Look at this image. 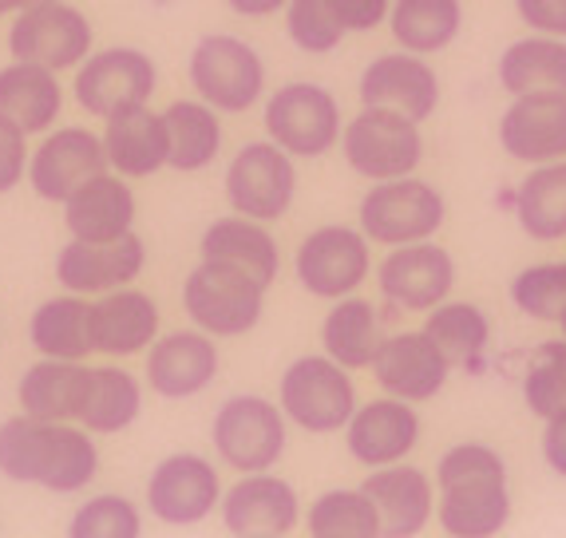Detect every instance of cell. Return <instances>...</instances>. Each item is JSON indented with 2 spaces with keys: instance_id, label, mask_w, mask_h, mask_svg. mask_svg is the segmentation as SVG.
I'll return each mask as SVG.
<instances>
[{
  "instance_id": "6da1fadb",
  "label": "cell",
  "mask_w": 566,
  "mask_h": 538,
  "mask_svg": "<svg viewBox=\"0 0 566 538\" xmlns=\"http://www.w3.org/2000/svg\"><path fill=\"white\" fill-rule=\"evenodd\" d=\"M99 472V452L84 428L67 420H36L20 412L0 424V475L12 483H36L44 492H84Z\"/></svg>"
},
{
  "instance_id": "7a4b0ae2",
  "label": "cell",
  "mask_w": 566,
  "mask_h": 538,
  "mask_svg": "<svg viewBox=\"0 0 566 538\" xmlns=\"http://www.w3.org/2000/svg\"><path fill=\"white\" fill-rule=\"evenodd\" d=\"M436 519L452 538H491L511 523L507 463L488 444H455L436 463Z\"/></svg>"
},
{
  "instance_id": "3957f363",
  "label": "cell",
  "mask_w": 566,
  "mask_h": 538,
  "mask_svg": "<svg viewBox=\"0 0 566 538\" xmlns=\"http://www.w3.org/2000/svg\"><path fill=\"white\" fill-rule=\"evenodd\" d=\"M340 151L360 179H405V175H416L424 159V135L408 115L388 112V107H365L340 131Z\"/></svg>"
},
{
  "instance_id": "277c9868",
  "label": "cell",
  "mask_w": 566,
  "mask_h": 538,
  "mask_svg": "<svg viewBox=\"0 0 566 538\" xmlns=\"http://www.w3.org/2000/svg\"><path fill=\"white\" fill-rule=\"evenodd\" d=\"M277 404L285 420H293L305 432L333 435L357 412V388L349 380V369L333 357H302L282 372Z\"/></svg>"
},
{
  "instance_id": "5b68a950",
  "label": "cell",
  "mask_w": 566,
  "mask_h": 538,
  "mask_svg": "<svg viewBox=\"0 0 566 538\" xmlns=\"http://www.w3.org/2000/svg\"><path fill=\"white\" fill-rule=\"evenodd\" d=\"M444 218V194L432 182L412 179V175L373 182V190L360 199V230L368 242H380V246H408V242L436 238Z\"/></svg>"
},
{
  "instance_id": "8992f818",
  "label": "cell",
  "mask_w": 566,
  "mask_h": 538,
  "mask_svg": "<svg viewBox=\"0 0 566 538\" xmlns=\"http://www.w3.org/2000/svg\"><path fill=\"white\" fill-rule=\"evenodd\" d=\"M262 305L265 285L222 262H202L199 270H190L187 285H182L187 317L214 337H245L262 321Z\"/></svg>"
},
{
  "instance_id": "52a82bcc",
  "label": "cell",
  "mask_w": 566,
  "mask_h": 538,
  "mask_svg": "<svg viewBox=\"0 0 566 538\" xmlns=\"http://www.w3.org/2000/svg\"><path fill=\"white\" fill-rule=\"evenodd\" d=\"M190 84L214 112L242 115L262 99L265 64L245 40L214 32V36H202L190 52Z\"/></svg>"
},
{
  "instance_id": "ba28073f",
  "label": "cell",
  "mask_w": 566,
  "mask_h": 538,
  "mask_svg": "<svg viewBox=\"0 0 566 538\" xmlns=\"http://www.w3.org/2000/svg\"><path fill=\"white\" fill-rule=\"evenodd\" d=\"M265 131L293 159H322L340 143L337 95L322 84H285L265 99Z\"/></svg>"
},
{
  "instance_id": "9c48e42d",
  "label": "cell",
  "mask_w": 566,
  "mask_h": 538,
  "mask_svg": "<svg viewBox=\"0 0 566 538\" xmlns=\"http://www.w3.org/2000/svg\"><path fill=\"white\" fill-rule=\"evenodd\" d=\"M210 440L234 472H270L285 452V412L262 397H230L214 412Z\"/></svg>"
},
{
  "instance_id": "30bf717a",
  "label": "cell",
  "mask_w": 566,
  "mask_h": 538,
  "mask_svg": "<svg viewBox=\"0 0 566 538\" xmlns=\"http://www.w3.org/2000/svg\"><path fill=\"white\" fill-rule=\"evenodd\" d=\"M159 87V67L139 48H104L80 64L76 104L95 119H112L127 107L147 104Z\"/></svg>"
},
{
  "instance_id": "8fae6325",
  "label": "cell",
  "mask_w": 566,
  "mask_h": 538,
  "mask_svg": "<svg viewBox=\"0 0 566 538\" xmlns=\"http://www.w3.org/2000/svg\"><path fill=\"white\" fill-rule=\"evenodd\" d=\"M293 194H297V167L293 155L270 143H245L230 159L227 170V199L234 214L258 218V222H277L290 214Z\"/></svg>"
},
{
  "instance_id": "7c38bea8",
  "label": "cell",
  "mask_w": 566,
  "mask_h": 538,
  "mask_svg": "<svg viewBox=\"0 0 566 538\" xmlns=\"http://www.w3.org/2000/svg\"><path fill=\"white\" fill-rule=\"evenodd\" d=\"M9 52L12 60L67 72V67H80L92 56V24H87L84 12L64 4V0L32 4V9H20V17L12 20Z\"/></svg>"
},
{
  "instance_id": "4fadbf2b",
  "label": "cell",
  "mask_w": 566,
  "mask_h": 538,
  "mask_svg": "<svg viewBox=\"0 0 566 538\" xmlns=\"http://www.w3.org/2000/svg\"><path fill=\"white\" fill-rule=\"evenodd\" d=\"M297 282L302 289H310L313 297L322 302H340L365 285L368 270V238L365 230H349V226H322L313 230L297 246Z\"/></svg>"
},
{
  "instance_id": "5bb4252c",
  "label": "cell",
  "mask_w": 566,
  "mask_h": 538,
  "mask_svg": "<svg viewBox=\"0 0 566 538\" xmlns=\"http://www.w3.org/2000/svg\"><path fill=\"white\" fill-rule=\"evenodd\" d=\"M380 297L397 309L428 313L440 302H448L455 289V257L436 242H408L392 246V254L377 265Z\"/></svg>"
},
{
  "instance_id": "9a60e30c",
  "label": "cell",
  "mask_w": 566,
  "mask_h": 538,
  "mask_svg": "<svg viewBox=\"0 0 566 538\" xmlns=\"http://www.w3.org/2000/svg\"><path fill=\"white\" fill-rule=\"evenodd\" d=\"M218 499H222V483H218L214 463L195 452L167 455L147 483L151 515L167 527H199L218 507Z\"/></svg>"
},
{
  "instance_id": "2e32d148",
  "label": "cell",
  "mask_w": 566,
  "mask_h": 538,
  "mask_svg": "<svg viewBox=\"0 0 566 538\" xmlns=\"http://www.w3.org/2000/svg\"><path fill=\"white\" fill-rule=\"evenodd\" d=\"M360 104L365 107H388L400 112L416 124L432 119L440 107V80L432 64L416 52H385L360 72Z\"/></svg>"
},
{
  "instance_id": "e0dca14e",
  "label": "cell",
  "mask_w": 566,
  "mask_h": 538,
  "mask_svg": "<svg viewBox=\"0 0 566 538\" xmlns=\"http://www.w3.org/2000/svg\"><path fill=\"white\" fill-rule=\"evenodd\" d=\"M112 167L104 151V139H95L84 127H60L56 135H48L29 159V182L44 202H60L64 207L87 179L104 175Z\"/></svg>"
},
{
  "instance_id": "ac0fdd59",
  "label": "cell",
  "mask_w": 566,
  "mask_h": 538,
  "mask_svg": "<svg viewBox=\"0 0 566 538\" xmlns=\"http://www.w3.org/2000/svg\"><path fill=\"white\" fill-rule=\"evenodd\" d=\"M500 143L527 167L566 159V92L511 95V107L500 115Z\"/></svg>"
},
{
  "instance_id": "d6986e66",
  "label": "cell",
  "mask_w": 566,
  "mask_h": 538,
  "mask_svg": "<svg viewBox=\"0 0 566 538\" xmlns=\"http://www.w3.org/2000/svg\"><path fill=\"white\" fill-rule=\"evenodd\" d=\"M143 265H147V246L135 230L112 242L72 238L56 257V277L67 293H112L132 285L143 274Z\"/></svg>"
},
{
  "instance_id": "ffe728a7",
  "label": "cell",
  "mask_w": 566,
  "mask_h": 538,
  "mask_svg": "<svg viewBox=\"0 0 566 538\" xmlns=\"http://www.w3.org/2000/svg\"><path fill=\"white\" fill-rule=\"evenodd\" d=\"M222 523L238 538H285L302 523V503L285 479L250 472L222 495Z\"/></svg>"
},
{
  "instance_id": "44dd1931",
  "label": "cell",
  "mask_w": 566,
  "mask_h": 538,
  "mask_svg": "<svg viewBox=\"0 0 566 538\" xmlns=\"http://www.w3.org/2000/svg\"><path fill=\"white\" fill-rule=\"evenodd\" d=\"M448 372H452V365L424 329L385 337L377 360H373L377 384L388 397L408 400V404H424V400L440 397V388L448 384Z\"/></svg>"
},
{
  "instance_id": "7402d4cb",
  "label": "cell",
  "mask_w": 566,
  "mask_h": 538,
  "mask_svg": "<svg viewBox=\"0 0 566 538\" xmlns=\"http://www.w3.org/2000/svg\"><path fill=\"white\" fill-rule=\"evenodd\" d=\"M345 444H349L353 460L365 463L368 472L385 467V463H400L420 444V415L408 400H373V404L357 408L345 424Z\"/></svg>"
},
{
  "instance_id": "603a6c76",
  "label": "cell",
  "mask_w": 566,
  "mask_h": 538,
  "mask_svg": "<svg viewBox=\"0 0 566 538\" xmlns=\"http://www.w3.org/2000/svg\"><path fill=\"white\" fill-rule=\"evenodd\" d=\"M218 349L210 333H167L155 337L147 357V384L163 400H190L218 377Z\"/></svg>"
},
{
  "instance_id": "cb8c5ba5",
  "label": "cell",
  "mask_w": 566,
  "mask_h": 538,
  "mask_svg": "<svg viewBox=\"0 0 566 538\" xmlns=\"http://www.w3.org/2000/svg\"><path fill=\"white\" fill-rule=\"evenodd\" d=\"M368 499L377 503L380 510V535L385 538H412L432 523L436 510V492L432 479H428L420 467L412 463H385V467H373L365 483Z\"/></svg>"
},
{
  "instance_id": "d4e9b609",
  "label": "cell",
  "mask_w": 566,
  "mask_h": 538,
  "mask_svg": "<svg viewBox=\"0 0 566 538\" xmlns=\"http://www.w3.org/2000/svg\"><path fill=\"white\" fill-rule=\"evenodd\" d=\"M159 337V305L143 289H112L92 302V340L104 357H135Z\"/></svg>"
},
{
  "instance_id": "484cf974",
  "label": "cell",
  "mask_w": 566,
  "mask_h": 538,
  "mask_svg": "<svg viewBox=\"0 0 566 538\" xmlns=\"http://www.w3.org/2000/svg\"><path fill=\"white\" fill-rule=\"evenodd\" d=\"M104 151L115 175H123V179H151L155 170L167 167L170 159L167 119L147 104L112 115L104 127Z\"/></svg>"
},
{
  "instance_id": "4316f807",
  "label": "cell",
  "mask_w": 566,
  "mask_h": 538,
  "mask_svg": "<svg viewBox=\"0 0 566 538\" xmlns=\"http://www.w3.org/2000/svg\"><path fill=\"white\" fill-rule=\"evenodd\" d=\"M67 234L84 242H112L132 234L135 226V190L123 175H95L64 202Z\"/></svg>"
},
{
  "instance_id": "83f0119b",
  "label": "cell",
  "mask_w": 566,
  "mask_h": 538,
  "mask_svg": "<svg viewBox=\"0 0 566 538\" xmlns=\"http://www.w3.org/2000/svg\"><path fill=\"white\" fill-rule=\"evenodd\" d=\"M64 112V87L56 72L29 60H12L0 67V115L12 119L24 135H40Z\"/></svg>"
},
{
  "instance_id": "f1b7e54d",
  "label": "cell",
  "mask_w": 566,
  "mask_h": 538,
  "mask_svg": "<svg viewBox=\"0 0 566 538\" xmlns=\"http://www.w3.org/2000/svg\"><path fill=\"white\" fill-rule=\"evenodd\" d=\"M199 250H202V262L234 265V270L250 274L254 282H262L265 289L277 282L282 254H277V242L270 238L265 222H258V218H245V214L218 218L214 226L202 234Z\"/></svg>"
},
{
  "instance_id": "f546056e",
  "label": "cell",
  "mask_w": 566,
  "mask_h": 538,
  "mask_svg": "<svg viewBox=\"0 0 566 538\" xmlns=\"http://www.w3.org/2000/svg\"><path fill=\"white\" fill-rule=\"evenodd\" d=\"M87 397V369L80 360H56L44 357L20 377L17 400L20 412L36 415V420H80V408Z\"/></svg>"
},
{
  "instance_id": "4dcf8cb0",
  "label": "cell",
  "mask_w": 566,
  "mask_h": 538,
  "mask_svg": "<svg viewBox=\"0 0 566 538\" xmlns=\"http://www.w3.org/2000/svg\"><path fill=\"white\" fill-rule=\"evenodd\" d=\"M500 87L507 95L566 92V40L531 32L507 44L500 56Z\"/></svg>"
},
{
  "instance_id": "1f68e13d",
  "label": "cell",
  "mask_w": 566,
  "mask_h": 538,
  "mask_svg": "<svg viewBox=\"0 0 566 538\" xmlns=\"http://www.w3.org/2000/svg\"><path fill=\"white\" fill-rule=\"evenodd\" d=\"M32 349L40 357L56 360H87L95 352L92 340V302H84V293H64L52 297L32 313L29 325Z\"/></svg>"
},
{
  "instance_id": "d6a6232c",
  "label": "cell",
  "mask_w": 566,
  "mask_h": 538,
  "mask_svg": "<svg viewBox=\"0 0 566 538\" xmlns=\"http://www.w3.org/2000/svg\"><path fill=\"white\" fill-rule=\"evenodd\" d=\"M322 345L325 357H333L345 369H373V360L385 345L380 313L365 297H353V293L340 297L322 325Z\"/></svg>"
},
{
  "instance_id": "836d02e7",
  "label": "cell",
  "mask_w": 566,
  "mask_h": 538,
  "mask_svg": "<svg viewBox=\"0 0 566 538\" xmlns=\"http://www.w3.org/2000/svg\"><path fill=\"white\" fill-rule=\"evenodd\" d=\"M515 218L531 242L566 238V159L538 162L515 190Z\"/></svg>"
},
{
  "instance_id": "e575fe53",
  "label": "cell",
  "mask_w": 566,
  "mask_h": 538,
  "mask_svg": "<svg viewBox=\"0 0 566 538\" xmlns=\"http://www.w3.org/2000/svg\"><path fill=\"white\" fill-rule=\"evenodd\" d=\"M167 119V139H170V159L167 167L179 175H195L207 170L222 151V124L218 112L207 99H179L163 112Z\"/></svg>"
},
{
  "instance_id": "d590c367",
  "label": "cell",
  "mask_w": 566,
  "mask_h": 538,
  "mask_svg": "<svg viewBox=\"0 0 566 538\" xmlns=\"http://www.w3.org/2000/svg\"><path fill=\"white\" fill-rule=\"evenodd\" d=\"M388 29L397 44L416 56H436L452 48V40L463 29V4L460 0H392Z\"/></svg>"
},
{
  "instance_id": "8d00e7d4",
  "label": "cell",
  "mask_w": 566,
  "mask_h": 538,
  "mask_svg": "<svg viewBox=\"0 0 566 538\" xmlns=\"http://www.w3.org/2000/svg\"><path fill=\"white\" fill-rule=\"evenodd\" d=\"M143 388L127 369H87V397L80 408V424L87 432L115 435L139 420Z\"/></svg>"
},
{
  "instance_id": "74e56055",
  "label": "cell",
  "mask_w": 566,
  "mask_h": 538,
  "mask_svg": "<svg viewBox=\"0 0 566 538\" xmlns=\"http://www.w3.org/2000/svg\"><path fill=\"white\" fill-rule=\"evenodd\" d=\"M424 333L436 340V349L444 352L452 369H475L488 352L491 321L472 302H440L436 309H428Z\"/></svg>"
},
{
  "instance_id": "f35d334b",
  "label": "cell",
  "mask_w": 566,
  "mask_h": 538,
  "mask_svg": "<svg viewBox=\"0 0 566 538\" xmlns=\"http://www.w3.org/2000/svg\"><path fill=\"white\" fill-rule=\"evenodd\" d=\"M313 538H380V510L368 499L365 487L357 492H325L310 507Z\"/></svg>"
},
{
  "instance_id": "ab89813d",
  "label": "cell",
  "mask_w": 566,
  "mask_h": 538,
  "mask_svg": "<svg viewBox=\"0 0 566 538\" xmlns=\"http://www.w3.org/2000/svg\"><path fill=\"white\" fill-rule=\"evenodd\" d=\"M511 302L531 321L558 325L566 313V262H538L520 270L511 282Z\"/></svg>"
},
{
  "instance_id": "60d3db41",
  "label": "cell",
  "mask_w": 566,
  "mask_h": 538,
  "mask_svg": "<svg viewBox=\"0 0 566 538\" xmlns=\"http://www.w3.org/2000/svg\"><path fill=\"white\" fill-rule=\"evenodd\" d=\"M523 404L538 420H547L566 404V337L543 340L531 352L527 372H523Z\"/></svg>"
},
{
  "instance_id": "b9f144b4",
  "label": "cell",
  "mask_w": 566,
  "mask_h": 538,
  "mask_svg": "<svg viewBox=\"0 0 566 538\" xmlns=\"http://www.w3.org/2000/svg\"><path fill=\"white\" fill-rule=\"evenodd\" d=\"M72 538H139L143 523L132 499L123 495H95L67 523Z\"/></svg>"
},
{
  "instance_id": "7bdbcfd3",
  "label": "cell",
  "mask_w": 566,
  "mask_h": 538,
  "mask_svg": "<svg viewBox=\"0 0 566 538\" xmlns=\"http://www.w3.org/2000/svg\"><path fill=\"white\" fill-rule=\"evenodd\" d=\"M285 29H290L293 44L310 56H325L345 36L329 0H290L285 4Z\"/></svg>"
},
{
  "instance_id": "ee69618b",
  "label": "cell",
  "mask_w": 566,
  "mask_h": 538,
  "mask_svg": "<svg viewBox=\"0 0 566 538\" xmlns=\"http://www.w3.org/2000/svg\"><path fill=\"white\" fill-rule=\"evenodd\" d=\"M29 175V143L12 119L0 115V194L20 187V179Z\"/></svg>"
},
{
  "instance_id": "f6af8a7d",
  "label": "cell",
  "mask_w": 566,
  "mask_h": 538,
  "mask_svg": "<svg viewBox=\"0 0 566 538\" xmlns=\"http://www.w3.org/2000/svg\"><path fill=\"white\" fill-rule=\"evenodd\" d=\"M345 32H373L392 12V0H329Z\"/></svg>"
},
{
  "instance_id": "bcb514c9",
  "label": "cell",
  "mask_w": 566,
  "mask_h": 538,
  "mask_svg": "<svg viewBox=\"0 0 566 538\" xmlns=\"http://www.w3.org/2000/svg\"><path fill=\"white\" fill-rule=\"evenodd\" d=\"M515 12L531 32L566 40V0H515Z\"/></svg>"
},
{
  "instance_id": "7dc6e473",
  "label": "cell",
  "mask_w": 566,
  "mask_h": 538,
  "mask_svg": "<svg viewBox=\"0 0 566 538\" xmlns=\"http://www.w3.org/2000/svg\"><path fill=\"white\" fill-rule=\"evenodd\" d=\"M543 424H547L543 428V460L558 479H566V404L555 415H547Z\"/></svg>"
},
{
  "instance_id": "c3c4849f",
  "label": "cell",
  "mask_w": 566,
  "mask_h": 538,
  "mask_svg": "<svg viewBox=\"0 0 566 538\" xmlns=\"http://www.w3.org/2000/svg\"><path fill=\"white\" fill-rule=\"evenodd\" d=\"M227 4L238 12V17H254V20H262V17H274L277 9H285L290 0H227Z\"/></svg>"
},
{
  "instance_id": "681fc988",
  "label": "cell",
  "mask_w": 566,
  "mask_h": 538,
  "mask_svg": "<svg viewBox=\"0 0 566 538\" xmlns=\"http://www.w3.org/2000/svg\"><path fill=\"white\" fill-rule=\"evenodd\" d=\"M12 4H17V12H20V9H32V4H48V0H12Z\"/></svg>"
},
{
  "instance_id": "f907efd6",
  "label": "cell",
  "mask_w": 566,
  "mask_h": 538,
  "mask_svg": "<svg viewBox=\"0 0 566 538\" xmlns=\"http://www.w3.org/2000/svg\"><path fill=\"white\" fill-rule=\"evenodd\" d=\"M4 12H17V4H12V0H0V17H4Z\"/></svg>"
},
{
  "instance_id": "816d5d0a",
  "label": "cell",
  "mask_w": 566,
  "mask_h": 538,
  "mask_svg": "<svg viewBox=\"0 0 566 538\" xmlns=\"http://www.w3.org/2000/svg\"><path fill=\"white\" fill-rule=\"evenodd\" d=\"M558 329H563V337H566V313H563V317H558Z\"/></svg>"
}]
</instances>
